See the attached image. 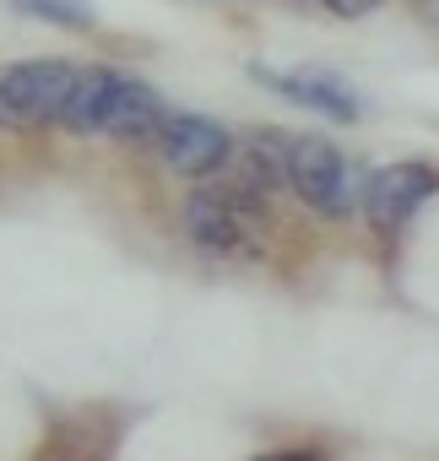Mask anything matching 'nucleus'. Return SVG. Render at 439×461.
Instances as JSON below:
<instances>
[{
	"instance_id": "f257e3e1",
	"label": "nucleus",
	"mask_w": 439,
	"mask_h": 461,
	"mask_svg": "<svg viewBox=\"0 0 439 461\" xmlns=\"http://www.w3.org/2000/svg\"><path fill=\"white\" fill-rule=\"evenodd\" d=\"M272 217V201L228 185V179H206L184 195L179 206V228H184V240L211 256V261H245L255 256L261 245V228Z\"/></svg>"
},
{
	"instance_id": "f03ea898",
	"label": "nucleus",
	"mask_w": 439,
	"mask_h": 461,
	"mask_svg": "<svg viewBox=\"0 0 439 461\" xmlns=\"http://www.w3.org/2000/svg\"><path fill=\"white\" fill-rule=\"evenodd\" d=\"M363 174L331 136L320 131H288V195H299V206H309L326 222H342L358 212L363 195Z\"/></svg>"
},
{
	"instance_id": "7ed1b4c3",
	"label": "nucleus",
	"mask_w": 439,
	"mask_h": 461,
	"mask_svg": "<svg viewBox=\"0 0 439 461\" xmlns=\"http://www.w3.org/2000/svg\"><path fill=\"white\" fill-rule=\"evenodd\" d=\"M76 60L60 55H39V60H17L0 66V125L6 131H39V125H60V109L71 98L76 82Z\"/></svg>"
},
{
	"instance_id": "20e7f679",
	"label": "nucleus",
	"mask_w": 439,
	"mask_h": 461,
	"mask_svg": "<svg viewBox=\"0 0 439 461\" xmlns=\"http://www.w3.org/2000/svg\"><path fill=\"white\" fill-rule=\"evenodd\" d=\"M434 195H439V168L423 163V158H396V163H380V168L363 174L358 212H363V222L380 240H396V234H407V222Z\"/></svg>"
},
{
	"instance_id": "39448f33",
	"label": "nucleus",
	"mask_w": 439,
	"mask_h": 461,
	"mask_svg": "<svg viewBox=\"0 0 439 461\" xmlns=\"http://www.w3.org/2000/svg\"><path fill=\"white\" fill-rule=\"evenodd\" d=\"M234 147H239V136H234L223 120L190 114V109H168V120H163L157 136H152V152L163 158V168H174V174L190 179V185L223 179L228 163H234Z\"/></svg>"
},
{
	"instance_id": "423d86ee",
	"label": "nucleus",
	"mask_w": 439,
	"mask_h": 461,
	"mask_svg": "<svg viewBox=\"0 0 439 461\" xmlns=\"http://www.w3.org/2000/svg\"><path fill=\"white\" fill-rule=\"evenodd\" d=\"M250 82L277 93V98H288V104H299V109H309V114H320V120H331V125H363V114H369V98L347 77L320 71V66H304V71L250 66Z\"/></svg>"
},
{
	"instance_id": "0eeeda50",
	"label": "nucleus",
	"mask_w": 439,
	"mask_h": 461,
	"mask_svg": "<svg viewBox=\"0 0 439 461\" xmlns=\"http://www.w3.org/2000/svg\"><path fill=\"white\" fill-rule=\"evenodd\" d=\"M168 120V104H163V93L152 87V82H141V77H125L120 71V82H114V98H109V114H103V131L98 136H114V141H147L152 147V136H157V125Z\"/></svg>"
},
{
	"instance_id": "6e6552de",
	"label": "nucleus",
	"mask_w": 439,
	"mask_h": 461,
	"mask_svg": "<svg viewBox=\"0 0 439 461\" xmlns=\"http://www.w3.org/2000/svg\"><path fill=\"white\" fill-rule=\"evenodd\" d=\"M114 82H120L114 66H82L76 82H71V98H66V109H60V131H71V136H98V131H103V114H109V98H114Z\"/></svg>"
},
{
	"instance_id": "1a4fd4ad",
	"label": "nucleus",
	"mask_w": 439,
	"mask_h": 461,
	"mask_svg": "<svg viewBox=\"0 0 439 461\" xmlns=\"http://www.w3.org/2000/svg\"><path fill=\"white\" fill-rule=\"evenodd\" d=\"M17 17H33L44 28H60V33H93L98 28V12L93 0H6Z\"/></svg>"
},
{
	"instance_id": "9d476101",
	"label": "nucleus",
	"mask_w": 439,
	"mask_h": 461,
	"mask_svg": "<svg viewBox=\"0 0 439 461\" xmlns=\"http://www.w3.org/2000/svg\"><path fill=\"white\" fill-rule=\"evenodd\" d=\"M320 6L336 17V23H363V17H374L385 0H320Z\"/></svg>"
},
{
	"instance_id": "9b49d317",
	"label": "nucleus",
	"mask_w": 439,
	"mask_h": 461,
	"mask_svg": "<svg viewBox=\"0 0 439 461\" xmlns=\"http://www.w3.org/2000/svg\"><path fill=\"white\" fill-rule=\"evenodd\" d=\"M255 461H326V456L309 450V445H282V450H261Z\"/></svg>"
}]
</instances>
